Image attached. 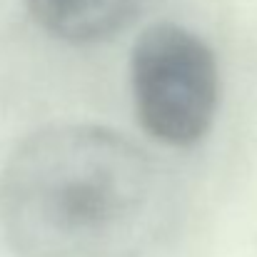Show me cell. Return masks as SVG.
<instances>
[{
    "mask_svg": "<svg viewBox=\"0 0 257 257\" xmlns=\"http://www.w3.org/2000/svg\"><path fill=\"white\" fill-rule=\"evenodd\" d=\"M170 202L150 155L100 125L30 133L0 172V230L15 257H145Z\"/></svg>",
    "mask_w": 257,
    "mask_h": 257,
    "instance_id": "1",
    "label": "cell"
},
{
    "mask_svg": "<svg viewBox=\"0 0 257 257\" xmlns=\"http://www.w3.org/2000/svg\"><path fill=\"white\" fill-rule=\"evenodd\" d=\"M153 0H25L30 18L65 43H102L138 20Z\"/></svg>",
    "mask_w": 257,
    "mask_h": 257,
    "instance_id": "3",
    "label": "cell"
},
{
    "mask_svg": "<svg viewBox=\"0 0 257 257\" xmlns=\"http://www.w3.org/2000/svg\"><path fill=\"white\" fill-rule=\"evenodd\" d=\"M130 87L143 130L163 145L190 148L207 135L215 120L217 58L192 30L155 23L133 45Z\"/></svg>",
    "mask_w": 257,
    "mask_h": 257,
    "instance_id": "2",
    "label": "cell"
}]
</instances>
